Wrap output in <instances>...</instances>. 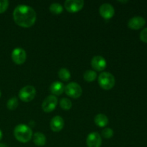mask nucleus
Returning <instances> with one entry per match:
<instances>
[{
  "instance_id": "1",
  "label": "nucleus",
  "mask_w": 147,
  "mask_h": 147,
  "mask_svg": "<svg viewBox=\"0 0 147 147\" xmlns=\"http://www.w3.org/2000/svg\"><path fill=\"white\" fill-rule=\"evenodd\" d=\"M14 21L17 25L28 28L34 24L37 18L35 11L30 6L20 4L15 7L13 11Z\"/></svg>"
},
{
  "instance_id": "2",
  "label": "nucleus",
  "mask_w": 147,
  "mask_h": 147,
  "mask_svg": "<svg viewBox=\"0 0 147 147\" xmlns=\"http://www.w3.org/2000/svg\"><path fill=\"white\" fill-rule=\"evenodd\" d=\"M32 131L25 124H19L14 128V136L18 142L27 143L32 138Z\"/></svg>"
},
{
  "instance_id": "3",
  "label": "nucleus",
  "mask_w": 147,
  "mask_h": 147,
  "mask_svg": "<svg viewBox=\"0 0 147 147\" xmlns=\"http://www.w3.org/2000/svg\"><path fill=\"white\" fill-rule=\"evenodd\" d=\"M99 86L104 90H111L115 86V78L109 72H103L98 78Z\"/></svg>"
},
{
  "instance_id": "4",
  "label": "nucleus",
  "mask_w": 147,
  "mask_h": 147,
  "mask_svg": "<svg viewBox=\"0 0 147 147\" xmlns=\"http://www.w3.org/2000/svg\"><path fill=\"white\" fill-rule=\"evenodd\" d=\"M36 96V90L33 86H26L19 92V97L22 101L30 102Z\"/></svg>"
},
{
  "instance_id": "5",
  "label": "nucleus",
  "mask_w": 147,
  "mask_h": 147,
  "mask_svg": "<svg viewBox=\"0 0 147 147\" xmlns=\"http://www.w3.org/2000/svg\"><path fill=\"white\" fill-rule=\"evenodd\" d=\"M65 92L69 97L73 98H78L81 96L83 90L80 85L78 84L77 83L72 82V83H68L65 87Z\"/></svg>"
},
{
  "instance_id": "6",
  "label": "nucleus",
  "mask_w": 147,
  "mask_h": 147,
  "mask_svg": "<svg viewBox=\"0 0 147 147\" xmlns=\"http://www.w3.org/2000/svg\"><path fill=\"white\" fill-rule=\"evenodd\" d=\"M65 8L70 13H76L83 9L84 1L83 0H66L65 1Z\"/></svg>"
},
{
  "instance_id": "7",
  "label": "nucleus",
  "mask_w": 147,
  "mask_h": 147,
  "mask_svg": "<svg viewBox=\"0 0 147 147\" xmlns=\"http://www.w3.org/2000/svg\"><path fill=\"white\" fill-rule=\"evenodd\" d=\"M57 101L58 100H57L56 96H53V95L48 96L42 102V110L45 113H50V112L53 111L57 106Z\"/></svg>"
},
{
  "instance_id": "8",
  "label": "nucleus",
  "mask_w": 147,
  "mask_h": 147,
  "mask_svg": "<svg viewBox=\"0 0 147 147\" xmlns=\"http://www.w3.org/2000/svg\"><path fill=\"white\" fill-rule=\"evenodd\" d=\"M11 59L17 65H22L27 59V53L25 50L20 47L15 48L11 53Z\"/></svg>"
},
{
  "instance_id": "9",
  "label": "nucleus",
  "mask_w": 147,
  "mask_h": 147,
  "mask_svg": "<svg viewBox=\"0 0 147 147\" xmlns=\"http://www.w3.org/2000/svg\"><path fill=\"white\" fill-rule=\"evenodd\" d=\"M88 147H100L102 144L101 136L98 132H92L89 134L86 139Z\"/></svg>"
},
{
  "instance_id": "10",
  "label": "nucleus",
  "mask_w": 147,
  "mask_h": 147,
  "mask_svg": "<svg viewBox=\"0 0 147 147\" xmlns=\"http://www.w3.org/2000/svg\"><path fill=\"white\" fill-rule=\"evenodd\" d=\"M99 12L102 17L106 20H110L114 15L115 10L111 4H109V3H105L100 7Z\"/></svg>"
},
{
  "instance_id": "11",
  "label": "nucleus",
  "mask_w": 147,
  "mask_h": 147,
  "mask_svg": "<svg viewBox=\"0 0 147 147\" xmlns=\"http://www.w3.org/2000/svg\"><path fill=\"white\" fill-rule=\"evenodd\" d=\"M146 24V20L141 16H136L131 18L128 22V27L131 30H137L142 28Z\"/></svg>"
},
{
  "instance_id": "12",
  "label": "nucleus",
  "mask_w": 147,
  "mask_h": 147,
  "mask_svg": "<svg viewBox=\"0 0 147 147\" xmlns=\"http://www.w3.org/2000/svg\"><path fill=\"white\" fill-rule=\"evenodd\" d=\"M91 66L96 71H102L106 67L107 63L106 60L103 57L100 55H96L92 58L91 60Z\"/></svg>"
},
{
  "instance_id": "13",
  "label": "nucleus",
  "mask_w": 147,
  "mask_h": 147,
  "mask_svg": "<svg viewBox=\"0 0 147 147\" xmlns=\"http://www.w3.org/2000/svg\"><path fill=\"white\" fill-rule=\"evenodd\" d=\"M50 129L54 132H59L64 127V120L62 117L56 116L50 121Z\"/></svg>"
},
{
  "instance_id": "14",
  "label": "nucleus",
  "mask_w": 147,
  "mask_h": 147,
  "mask_svg": "<svg viewBox=\"0 0 147 147\" xmlns=\"http://www.w3.org/2000/svg\"><path fill=\"white\" fill-rule=\"evenodd\" d=\"M50 90L53 96H60L65 91V86L60 81H55L51 84Z\"/></svg>"
},
{
  "instance_id": "15",
  "label": "nucleus",
  "mask_w": 147,
  "mask_h": 147,
  "mask_svg": "<svg viewBox=\"0 0 147 147\" xmlns=\"http://www.w3.org/2000/svg\"><path fill=\"white\" fill-rule=\"evenodd\" d=\"M94 122L99 127H105L109 123V119L103 113H98L94 118Z\"/></svg>"
},
{
  "instance_id": "16",
  "label": "nucleus",
  "mask_w": 147,
  "mask_h": 147,
  "mask_svg": "<svg viewBox=\"0 0 147 147\" xmlns=\"http://www.w3.org/2000/svg\"><path fill=\"white\" fill-rule=\"evenodd\" d=\"M33 142L36 146H45L46 144V136L41 132H36L33 136Z\"/></svg>"
},
{
  "instance_id": "17",
  "label": "nucleus",
  "mask_w": 147,
  "mask_h": 147,
  "mask_svg": "<svg viewBox=\"0 0 147 147\" xmlns=\"http://www.w3.org/2000/svg\"><path fill=\"white\" fill-rule=\"evenodd\" d=\"M58 76L60 80H63V81H68L71 78L70 71L65 67H63L59 70Z\"/></svg>"
},
{
  "instance_id": "18",
  "label": "nucleus",
  "mask_w": 147,
  "mask_h": 147,
  "mask_svg": "<svg viewBox=\"0 0 147 147\" xmlns=\"http://www.w3.org/2000/svg\"><path fill=\"white\" fill-rule=\"evenodd\" d=\"M96 78H97V74L94 70H86L83 75V78L87 82H93L96 80Z\"/></svg>"
},
{
  "instance_id": "19",
  "label": "nucleus",
  "mask_w": 147,
  "mask_h": 147,
  "mask_svg": "<svg viewBox=\"0 0 147 147\" xmlns=\"http://www.w3.org/2000/svg\"><path fill=\"white\" fill-rule=\"evenodd\" d=\"M50 11L53 14H60L63 12V8L59 3H53L50 6Z\"/></svg>"
},
{
  "instance_id": "20",
  "label": "nucleus",
  "mask_w": 147,
  "mask_h": 147,
  "mask_svg": "<svg viewBox=\"0 0 147 147\" xmlns=\"http://www.w3.org/2000/svg\"><path fill=\"white\" fill-rule=\"evenodd\" d=\"M19 104L18 99L16 97H12L10 99H9L7 103V107L9 110L14 111L17 108Z\"/></svg>"
},
{
  "instance_id": "21",
  "label": "nucleus",
  "mask_w": 147,
  "mask_h": 147,
  "mask_svg": "<svg viewBox=\"0 0 147 147\" xmlns=\"http://www.w3.org/2000/svg\"><path fill=\"white\" fill-rule=\"evenodd\" d=\"M60 106L63 110L68 111L72 108V102L69 98H63L60 100Z\"/></svg>"
},
{
  "instance_id": "22",
  "label": "nucleus",
  "mask_w": 147,
  "mask_h": 147,
  "mask_svg": "<svg viewBox=\"0 0 147 147\" xmlns=\"http://www.w3.org/2000/svg\"><path fill=\"white\" fill-rule=\"evenodd\" d=\"M101 134L105 139H111L113 136V131L111 128H106L102 131Z\"/></svg>"
},
{
  "instance_id": "23",
  "label": "nucleus",
  "mask_w": 147,
  "mask_h": 147,
  "mask_svg": "<svg viewBox=\"0 0 147 147\" xmlns=\"http://www.w3.org/2000/svg\"><path fill=\"white\" fill-rule=\"evenodd\" d=\"M9 7V1L7 0H0V14L5 12Z\"/></svg>"
},
{
  "instance_id": "24",
  "label": "nucleus",
  "mask_w": 147,
  "mask_h": 147,
  "mask_svg": "<svg viewBox=\"0 0 147 147\" xmlns=\"http://www.w3.org/2000/svg\"><path fill=\"white\" fill-rule=\"evenodd\" d=\"M140 39L142 42L147 43V27L142 30L140 33Z\"/></svg>"
},
{
  "instance_id": "25",
  "label": "nucleus",
  "mask_w": 147,
  "mask_h": 147,
  "mask_svg": "<svg viewBox=\"0 0 147 147\" xmlns=\"http://www.w3.org/2000/svg\"><path fill=\"white\" fill-rule=\"evenodd\" d=\"M2 136H3L2 131H1V129H0V141H1V139H2Z\"/></svg>"
},
{
  "instance_id": "26",
  "label": "nucleus",
  "mask_w": 147,
  "mask_h": 147,
  "mask_svg": "<svg viewBox=\"0 0 147 147\" xmlns=\"http://www.w3.org/2000/svg\"><path fill=\"white\" fill-rule=\"evenodd\" d=\"M0 147H8L6 144H0Z\"/></svg>"
},
{
  "instance_id": "27",
  "label": "nucleus",
  "mask_w": 147,
  "mask_h": 147,
  "mask_svg": "<svg viewBox=\"0 0 147 147\" xmlns=\"http://www.w3.org/2000/svg\"><path fill=\"white\" fill-rule=\"evenodd\" d=\"M119 2H122V3H126V2H128V1H119Z\"/></svg>"
},
{
  "instance_id": "28",
  "label": "nucleus",
  "mask_w": 147,
  "mask_h": 147,
  "mask_svg": "<svg viewBox=\"0 0 147 147\" xmlns=\"http://www.w3.org/2000/svg\"><path fill=\"white\" fill-rule=\"evenodd\" d=\"M0 96H1V90H0Z\"/></svg>"
}]
</instances>
